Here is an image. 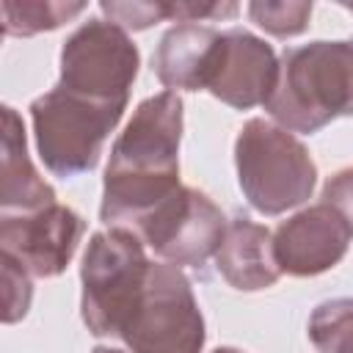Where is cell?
<instances>
[{"label":"cell","mask_w":353,"mask_h":353,"mask_svg":"<svg viewBox=\"0 0 353 353\" xmlns=\"http://www.w3.org/2000/svg\"><path fill=\"white\" fill-rule=\"evenodd\" d=\"M182 99L176 91L146 97L110 149L102 182L99 221L132 229L157 204L174 196L179 182Z\"/></svg>","instance_id":"1"},{"label":"cell","mask_w":353,"mask_h":353,"mask_svg":"<svg viewBox=\"0 0 353 353\" xmlns=\"http://www.w3.org/2000/svg\"><path fill=\"white\" fill-rule=\"evenodd\" d=\"M265 110L273 124L303 135L353 116V39L287 47Z\"/></svg>","instance_id":"2"},{"label":"cell","mask_w":353,"mask_h":353,"mask_svg":"<svg viewBox=\"0 0 353 353\" xmlns=\"http://www.w3.org/2000/svg\"><path fill=\"white\" fill-rule=\"evenodd\" d=\"M237 185L259 215H281L309 201L317 165L309 149L268 119H248L234 141Z\"/></svg>","instance_id":"3"},{"label":"cell","mask_w":353,"mask_h":353,"mask_svg":"<svg viewBox=\"0 0 353 353\" xmlns=\"http://www.w3.org/2000/svg\"><path fill=\"white\" fill-rule=\"evenodd\" d=\"M121 102H99L61 85L30 102L33 141L52 176L72 179L97 168L102 146L124 116Z\"/></svg>","instance_id":"4"},{"label":"cell","mask_w":353,"mask_h":353,"mask_svg":"<svg viewBox=\"0 0 353 353\" xmlns=\"http://www.w3.org/2000/svg\"><path fill=\"white\" fill-rule=\"evenodd\" d=\"M152 262L143 243L124 226H110L88 237L80 265V314L94 336H121Z\"/></svg>","instance_id":"5"},{"label":"cell","mask_w":353,"mask_h":353,"mask_svg":"<svg viewBox=\"0 0 353 353\" xmlns=\"http://www.w3.org/2000/svg\"><path fill=\"white\" fill-rule=\"evenodd\" d=\"M204 336V317L182 268L152 262L119 339L130 353H201Z\"/></svg>","instance_id":"6"},{"label":"cell","mask_w":353,"mask_h":353,"mask_svg":"<svg viewBox=\"0 0 353 353\" xmlns=\"http://www.w3.org/2000/svg\"><path fill=\"white\" fill-rule=\"evenodd\" d=\"M138 66L141 52L124 28L110 19H88L61 47L58 85L88 99L127 105Z\"/></svg>","instance_id":"7"},{"label":"cell","mask_w":353,"mask_h":353,"mask_svg":"<svg viewBox=\"0 0 353 353\" xmlns=\"http://www.w3.org/2000/svg\"><path fill=\"white\" fill-rule=\"evenodd\" d=\"M226 226V215L207 193L182 185L130 232H135L163 262L176 268H201L215 256Z\"/></svg>","instance_id":"8"},{"label":"cell","mask_w":353,"mask_h":353,"mask_svg":"<svg viewBox=\"0 0 353 353\" xmlns=\"http://www.w3.org/2000/svg\"><path fill=\"white\" fill-rule=\"evenodd\" d=\"M85 221L63 204L0 218V254L19 262L36 279H52L72 262Z\"/></svg>","instance_id":"9"},{"label":"cell","mask_w":353,"mask_h":353,"mask_svg":"<svg viewBox=\"0 0 353 353\" xmlns=\"http://www.w3.org/2000/svg\"><path fill=\"white\" fill-rule=\"evenodd\" d=\"M276 80L279 58L268 41L243 28L221 30V44L207 83V91L215 99L234 110L265 108L273 97Z\"/></svg>","instance_id":"10"},{"label":"cell","mask_w":353,"mask_h":353,"mask_svg":"<svg viewBox=\"0 0 353 353\" xmlns=\"http://www.w3.org/2000/svg\"><path fill=\"white\" fill-rule=\"evenodd\" d=\"M353 240L345 218L317 201L287 221L273 232V256L281 273L287 276H320L342 262Z\"/></svg>","instance_id":"11"},{"label":"cell","mask_w":353,"mask_h":353,"mask_svg":"<svg viewBox=\"0 0 353 353\" xmlns=\"http://www.w3.org/2000/svg\"><path fill=\"white\" fill-rule=\"evenodd\" d=\"M221 30L199 22L168 28L152 55V72L165 91H207Z\"/></svg>","instance_id":"12"},{"label":"cell","mask_w":353,"mask_h":353,"mask_svg":"<svg viewBox=\"0 0 353 353\" xmlns=\"http://www.w3.org/2000/svg\"><path fill=\"white\" fill-rule=\"evenodd\" d=\"M212 259L221 279L240 292L268 290L281 276L273 256V232L248 218L229 221Z\"/></svg>","instance_id":"13"},{"label":"cell","mask_w":353,"mask_h":353,"mask_svg":"<svg viewBox=\"0 0 353 353\" xmlns=\"http://www.w3.org/2000/svg\"><path fill=\"white\" fill-rule=\"evenodd\" d=\"M55 204V190L39 176L28 154V135L22 116L3 108V163H0V207L3 215L36 212Z\"/></svg>","instance_id":"14"},{"label":"cell","mask_w":353,"mask_h":353,"mask_svg":"<svg viewBox=\"0 0 353 353\" xmlns=\"http://www.w3.org/2000/svg\"><path fill=\"white\" fill-rule=\"evenodd\" d=\"M3 33L6 36H36L72 22L85 11V3L58 0H3Z\"/></svg>","instance_id":"15"},{"label":"cell","mask_w":353,"mask_h":353,"mask_svg":"<svg viewBox=\"0 0 353 353\" xmlns=\"http://www.w3.org/2000/svg\"><path fill=\"white\" fill-rule=\"evenodd\" d=\"M309 339L320 353H353V298H331L312 309Z\"/></svg>","instance_id":"16"},{"label":"cell","mask_w":353,"mask_h":353,"mask_svg":"<svg viewBox=\"0 0 353 353\" xmlns=\"http://www.w3.org/2000/svg\"><path fill=\"white\" fill-rule=\"evenodd\" d=\"M245 11L256 28H262L276 39H290L303 33L312 19V3L303 0H254L248 3Z\"/></svg>","instance_id":"17"},{"label":"cell","mask_w":353,"mask_h":353,"mask_svg":"<svg viewBox=\"0 0 353 353\" xmlns=\"http://www.w3.org/2000/svg\"><path fill=\"white\" fill-rule=\"evenodd\" d=\"M0 273H3V323L11 325L19 323L30 309V298H33L30 273L6 254H0Z\"/></svg>","instance_id":"18"},{"label":"cell","mask_w":353,"mask_h":353,"mask_svg":"<svg viewBox=\"0 0 353 353\" xmlns=\"http://www.w3.org/2000/svg\"><path fill=\"white\" fill-rule=\"evenodd\" d=\"M99 8L113 25L124 28L127 33L130 30H146V28L168 19V3L165 0H154V3L152 0H132V3H113L110 0V3H102Z\"/></svg>","instance_id":"19"},{"label":"cell","mask_w":353,"mask_h":353,"mask_svg":"<svg viewBox=\"0 0 353 353\" xmlns=\"http://www.w3.org/2000/svg\"><path fill=\"white\" fill-rule=\"evenodd\" d=\"M237 3H190L176 0L168 3V19L171 22H210V19H232L237 17Z\"/></svg>","instance_id":"20"},{"label":"cell","mask_w":353,"mask_h":353,"mask_svg":"<svg viewBox=\"0 0 353 353\" xmlns=\"http://www.w3.org/2000/svg\"><path fill=\"white\" fill-rule=\"evenodd\" d=\"M323 201L334 207L353 232V168H342L323 185Z\"/></svg>","instance_id":"21"},{"label":"cell","mask_w":353,"mask_h":353,"mask_svg":"<svg viewBox=\"0 0 353 353\" xmlns=\"http://www.w3.org/2000/svg\"><path fill=\"white\" fill-rule=\"evenodd\" d=\"M91 353H124V350H119V347H105V345H99V347H94Z\"/></svg>","instance_id":"22"},{"label":"cell","mask_w":353,"mask_h":353,"mask_svg":"<svg viewBox=\"0 0 353 353\" xmlns=\"http://www.w3.org/2000/svg\"><path fill=\"white\" fill-rule=\"evenodd\" d=\"M212 353H243V350H237V347H215Z\"/></svg>","instance_id":"23"},{"label":"cell","mask_w":353,"mask_h":353,"mask_svg":"<svg viewBox=\"0 0 353 353\" xmlns=\"http://www.w3.org/2000/svg\"><path fill=\"white\" fill-rule=\"evenodd\" d=\"M342 8H345V11H350V14H353V3H342Z\"/></svg>","instance_id":"24"}]
</instances>
